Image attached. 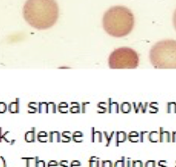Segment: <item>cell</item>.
I'll return each mask as SVG.
<instances>
[{
    "label": "cell",
    "instance_id": "3957f363",
    "mask_svg": "<svg viewBox=\"0 0 176 167\" xmlns=\"http://www.w3.org/2000/svg\"><path fill=\"white\" fill-rule=\"evenodd\" d=\"M150 60L156 68H176V41L156 43L150 52Z\"/></svg>",
    "mask_w": 176,
    "mask_h": 167
},
{
    "label": "cell",
    "instance_id": "8fae6325",
    "mask_svg": "<svg viewBox=\"0 0 176 167\" xmlns=\"http://www.w3.org/2000/svg\"><path fill=\"white\" fill-rule=\"evenodd\" d=\"M108 113L112 114V113H116L118 114L119 112V105L116 102L113 101L111 98L108 99Z\"/></svg>",
    "mask_w": 176,
    "mask_h": 167
},
{
    "label": "cell",
    "instance_id": "4dcf8cb0",
    "mask_svg": "<svg viewBox=\"0 0 176 167\" xmlns=\"http://www.w3.org/2000/svg\"><path fill=\"white\" fill-rule=\"evenodd\" d=\"M148 135H149V132L148 131H142L139 133V142L143 143L145 141L148 140Z\"/></svg>",
    "mask_w": 176,
    "mask_h": 167
},
{
    "label": "cell",
    "instance_id": "e575fe53",
    "mask_svg": "<svg viewBox=\"0 0 176 167\" xmlns=\"http://www.w3.org/2000/svg\"><path fill=\"white\" fill-rule=\"evenodd\" d=\"M132 167H144V164L142 161L139 160L133 161Z\"/></svg>",
    "mask_w": 176,
    "mask_h": 167
},
{
    "label": "cell",
    "instance_id": "277c9868",
    "mask_svg": "<svg viewBox=\"0 0 176 167\" xmlns=\"http://www.w3.org/2000/svg\"><path fill=\"white\" fill-rule=\"evenodd\" d=\"M139 57L134 49L120 47L112 52L108 58L111 68H136L139 66Z\"/></svg>",
    "mask_w": 176,
    "mask_h": 167
},
{
    "label": "cell",
    "instance_id": "1f68e13d",
    "mask_svg": "<svg viewBox=\"0 0 176 167\" xmlns=\"http://www.w3.org/2000/svg\"><path fill=\"white\" fill-rule=\"evenodd\" d=\"M114 167H125V157H122L120 160L116 161L114 164Z\"/></svg>",
    "mask_w": 176,
    "mask_h": 167
},
{
    "label": "cell",
    "instance_id": "d590c367",
    "mask_svg": "<svg viewBox=\"0 0 176 167\" xmlns=\"http://www.w3.org/2000/svg\"><path fill=\"white\" fill-rule=\"evenodd\" d=\"M89 102H83V103H81V113L83 114H85L86 113V108L88 105H90Z\"/></svg>",
    "mask_w": 176,
    "mask_h": 167
},
{
    "label": "cell",
    "instance_id": "7bdbcfd3",
    "mask_svg": "<svg viewBox=\"0 0 176 167\" xmlns=\"http://www.w3.org/2000/svg\"><path fill=\"white\" fill-rule=\"evenodd\" d=\"M132 162L131 158H125V167H132Z\"/></svg>",
    "mask_w": 176,
    "mask_h": 167
},
{
    "label": "cell",
    "instance_id": "b9f144b4",
    "mask_svg": "<svg viewBox=\"0 0 176 167\" xmlns=\"http://www.w3.org/2000/svg\"><path fill=\"white\" fill-rule=\"evenodd\" d=\"M68 161L62 160L59 162V167H68Z\"/></svg>",
    "mask_w": 176,
    "mask_h": 167
},
{
    "label": "cell",
    "instance_id": "9a60e30c",
    "mask_svg": "<svg viewBox=\"0 0 176 167\" xmlns=\"http://www.w3.org/2000/svg\"><path fill=\"white\" fill-rule=\"evenodd\" d=\"M103 135H104L105 142H106L105 146H109L111 145V144L113 139L115 137V132L112 131L109 133L107 131H104L103 132Z\"/></svg>",
    "mask_w": 176,
    "mask_h": 167
},
{
    "label": "cell",
    "instance_id": "5bb4252c",
    "mask_svg": "<svg viewBox=\"0 0 176 167\" xmlns=\"http://www.w3.org/2000/svg\"><path fill=\"white\" fill-rule=\"evenodd\" d=\"M37 140L40 143H47L49 142V133L46 131H40L37 133Z\"/></svg>",
    "mask_w": 176,
    "mask_h": 167
},
{
    "label": "cell",
    "instance_id": "ac0fdd59",
    "mask_svg": "<svg viewBox=\"0 0 176 167\" xmlns=\"http://www.w3.org/2000/svg\"><path fill=\"white\" fill-rule=\"evenodd\" d=\"M38 157H22V159L25 161V167H36Z\"/></svg>",
    "mask_w": 176,
    "mask_h": 167
},
{
    "label": "cell",
    "instance_id": "60d3db41",
    "mask_svg": "<svg viewBox=\"0 0 176 167\" xmlns=\"http://www.w3.org/2000/svg\"><path fill=\"white\" fill-rule=\"evenodd\" d=\"M156 167H167V161H159L156 164Z\"/></svg>",
    "mask_w": 176,
    "mask_h": 167
},
{
    "label": "cell",
    "instance_id": "83f0119b",
    "mask_svg": "<svg viewBox=\"0 0 176 167\" xmlns=\"http://www.w3.org/2000/svg\"><path fill=\"white\" fill-rule=\"evenodd\" d=\"M158 105V104L157 103H151V104H149V110H147L149 111V113H153V114H155V113L158 112V107H157Z\"/></svg>",
    "mask_w": 176,
    "mask_h": 167
},
{
    "label": "cell",
    "instance_id": "ee69618b",
    "mask_svg": "<svg viewBox=\"0 0 176 167\" xmlns=\"http://www.w3.org/2000/svg\"><path fill=\"white\" fill-rule=\"evenodd\" d=\"M0 161H1V167H7V162L6 161H5V157L0 156Z\"/></svg>",
    "mask_w": 176,
    "mask_h": 167
},
{
    "label": "cell",
    "instance_id": "7a4b0ae2",
    "mask_svg": "<svg viewBox=\"0 0 176 167\" xmlns=\"http://www.w3.org/2000/svg\"><path fill=\"white\" fill-rule=\"evenodd\" d=\"M134 16L131 10L123 6L111 7L103 18V28L113 37L127 36L134 27Z\"/></svg>",
    "mask_w": 176,
    "mask_h": 167
},
{
    "label": "cell",
    "instance_id": "d4e9b609",
    "mask_svg": "<svg viewBox=\"0 0 176 167\" xmlns=\"http://www.w3.org/2000/svg\"><path fill=\"white\" fill-rule=\"evenodd\" d=\"M97 111L98 114H105L108 112V103L105 102H100L97 104Z\"/></svg>",
    "mask_w": 176,
    "mask_h": 167
},
{
    "label": "cell",
    "instance_id": "9c48e42d",
    "mask_svg": "<svg viewBox=\"0 0 176 167\" xmlns=\"http://www.w3.org/2000/svg\"><path fill=\"white\" fill-rule=\"evenodd\" d=\"M132 106L133 107V109H134V111L136 114H138V113H142V114H144V113L147 112L148 106H149V103H145L143 104L142 103H132Z\"/></svg>",
    "mask_w": 176,
    "mask_h": 167
},
{
    "label": "cell",
    "instance_id": "f1b7e54d",
    "mask_svg": "<svg viewBox=\"0 0 176 167\" xmlns=\"http://www.w3.org/2000/svg\"><path fill=\"white\" fill-rule=\"evenodd\" d=\"M166 111L168 114L170 113H176V103H167V107H166Z\"/></svg>",
    "mask_w": 176,
    "mask_h": 167
},
{
    "label": "cell",
    "instance_id": "836d02e7",
    "mask_svg": "<svg viewBox=\"0 0 176 167\" xmlns=\"http://www.w3.org/2000/svg\"><path fill=\"white\" fill-rule=\"evenodd\" d=\"M7 111V105L5 103L0 102V114H5Z\"/></svg>",
    "mask_w": 176,
    "mask_h": 167
},
{
    "label": "cell",
    "instance_id": "52a82bcc",
    "mask_svg": "<svg viewBox=\"0 0 176 167\" xmlns=\"http://www.w3.org/2000/svg\"><path fill=\"white\" fill-rule=\"evenodd\" d=\"M37 139L36 128L32 127L30 130L27 131L25 134V140L27 143H34Z\"/></svg>",
    "mask_w": 176,
    "mask_h": 167
},
{
    "label": "cell",
    "instance_id": "d6a6232c",
    "mask_svg": "<svg viewBox=\"0 0 176 167\" xmlns=\"http://www.w3.org/2000/svg\"><path fill=\"white\" fill-rule=\"evenodd\" d=\"M101 167H114V164L111 161L105 160L101 161Z\"/></svg>",
    "mask_w": 176,
    "mask_h": 167
},
{
    "label": "cell",
    "instance_id": "ab89813d",
    "mask_svg": "<svg viewBox=\"0 0 176 167\" xmlns=\"http://www.w3.org/2000/svg\"><path fill=\"white\" fill-rule=\"evenodd\" d=\"M36 167H46L45 161H44V160H41L39 157H38Z\"/></svg>",
    "mask_w": 176,
    "mask_h": 167
},
{
    "label": "cell",
    "instance_id": "e0dca14e",
    "mask_svg": "<svg viewBox=\"0 0 176 167\" xmlns=\"http://www.w3.org/2000/svg\"><path fill=\"white\" fill-rule=\"evenodd\" d=\"M84 139V134L81 131H75L72 133V140L75 143H82Z\"/></svg>",
    "mask_w": 176,
    "mask_h": 167
},
{
    "label": "cell",
    "instance_id": "4fadbf2b",
    "mask_svg": "<svg viewBox=\"0 0 176 167\" xmlns=\"http://www.w3.org/2000/svg\"><path fill=\"white\" fill-rule=\"evenodd\" d=\"M10 132L9 131H4L2 127H0V143H2V142H5L6 143H8L10 145H13V144H15V140H11L10 141L8 138H7V135H8Z\"/></svg>",
    "mask_w": 176,
    "mask_h": 167
},
{
    "label": "cell",
    "instance_id": "f35d334b",
    "mask_svg": "<svg viewBox=\"0 0 176 167\" xmlns=\"http://www.w3.org/2000/svg\"><path fill=\"white\" fill-rule=\"evenodd\" d=\"M70 167H82V165H81V162L79 161L75 160L72 161L70 164Z\"/></svg>",
    "mask_w": 176,
    "mask_h": 167
},
{
    "label": "cell",
    "instance_id": "bcb514c9",
    "mask_svg": "<svg viewBox=\"0 0 176 167\" xmlns=\"http://www.w3.org/2000/svg\"><path fill=\"white\" fill-rule=\"evenodd\" d=\"M173 24H174V27H175V28L176 29V10L173 15Z\"/></svg>",
    "mask_w": 176,
    "mask_h": 167
},
{
    "label": "cell",
    "instance_id": "30bf717a",
    "mask_svg": "<svg viewBox=\"0 0 176 167\" xmlns=\"http://www.w3.org/2000/svg\"><path fill=\"white\" fill-rule=\"evenodd\" d=\"M127 139V134L124 131H116L115 132V145L116 146H119L120 144L126 142Z\"/></svg>",
    "mask_w": 176,
    "mask_h": 167
},
{
    "label": "cell",
    "instance_id": "484cf974",
    "mask_svg": "<svg viewBox=\"0 0 176 167\" xmlns=\"http://www.w3.org/2000/svg\"><path fill=\"white\" fill-rule=\"evenodd\" d=\"M148 140L151 143H156L159 142V132L152 131L149 133Z\"/></svg>",
    "mask_w": 176,
    "mask_h": 167
},
{
    "label": "cell",
    "instance_id": "d6986e66",
    "mask_svg": "<svg viewBox=\"0 0 176 167\" xmlns=\"http://www.w3.org/2000/svg\"><path fill=\"white\" fill-rule=\"evenodd\" d=\"M119 110L122 114H129L132 111V105L127 102L122 103L119 105Z\"/></svg>",
    "mask_w": 176,
    "mask_h": 167
},
{
    "label": "cell",
    "instance_id": "74e56055",
    "mask_svg": "<svg viewBox=\"0 0 176 167\" xmlns=\"http://www.w3.org/2000/svg\"><path fill=\"white\" fill-rule=\"evenodd\" d=\"M47 167H59V163L56 161H49L47 164Z\"/></svg>",
    "mask_w": 176,
    "mask_h": 167
},
{
    "label": "cell",
    "instance_id": "5b68a950",
    "mask_svg": "<svg viewBox=\"0 0 176 167\" xmlns=\"http://www.w3.org/2000/svg\"><path fill=\"white\" fill-rule=\"evenodd\" d=\"M103 139V133L97 130L94 127L91 128V142L92 143H102Z\"/></svg>",
    "mask_w": 176,
    "mask_h": 167
},
{
    "label": "cell",
    "instance_id": "7dc6e473",
    "mask_svg": "<svg viewBox=\"0 0 176 167\" xmlns=\"http://www.w3.org/2000/svg\"><path fill=\"white\" fill-rule=\"evenodd\" d=\"M175 164H176V161H175ZM175 167H176V165H175Z\"/></svg>",
    "mask_w": 176,
    "mask_h": 167
},
{
    "label": "cell",
    "instance_id": "f546056e",
    "mask_svg": "<svg viewBox=\"0 0 176 167\" xmlns=\"http://www.w3.org/2000/svg\"><path fill=\"white\" fill-rule=\"evenodd\" d=\"M57 111V105L55 103L50 102L48 103V113H52V114H55Z\"/></svg>",
    "mask_w": 176,
    "mask_h": 167
},
{
    "label": "cell",
    "instance_id": "ba28073f",
    "mask_svg": "<svg viewBox=\"0 0 176 167\" xmlns=\"http://www.w3.org/2000/svg\"><path fill=\"white\" fill-rule=\"evenodd\" d=\"M7 110L10 114H18L20 112V99L16 98L15 101L12 102L7 106Z\"/></svg>",
    "mask_w": 176,
    "mask_h": 167
},
{
    "label": "cell",
    "instance_id": "7c38bea8",
    "mask_svg": "<svg viewBox=\"0 0 176 167\" xmlns=\"http://www.w3.org/2000/svg\"><path fill=\"white\" fill-rule=\"evenodd\" d=\"M49 142H61V133L59 131H50L49 133Z\"/></svg>",
    "mask_w": 176,
    "mask_h": 167
},
{
    "label": "cell",
    "instance_id": "7402d4cb",
    "mask_svg": "<svg viewBox=\"0 0 176 167\" xmlns=\"http://www.w3.org/2000/svg\"><path fill=\"white\" fill-rule=\"evenodd\" d=\"M72 140V133L70 131H64L61 133V142L69 143Z\"/></svg>",
    "mask_w": 176,
    "mask_h": 167
},
{
    "label": "cell",
    "instance_id": "8d00e7d4",
    "mask_svg": "<svg viewBox=\"0 0 176 167\" xmlns=\"http://www.w3.org/2000/svg\"><path fill=\"white\" fill-rule=\"evenodd\" d=\"M144 167H156V162L155 161H147L144 164Z\"/></svg>",
    "mask_w": 176,
    "mask_h": 167
},
{
    "label": "cell",
    "instance_id": "cb8c5ba5",
    "mask_svg": "<svg viewBox=\"0 0 176 167\" xmlns=\"http://www.w3.org/2000/svg\"><path fill=\"white\" fill-rule=\"evenodd\" d=\"M58 110L61 114H68L69 112V106L66 102H62L58 105Z\"/></svg>",
    "mask_w": 176,
    "mask_h": 167
},
{
    "label": "cell",
    "instance_id": "6da1fadb",
    "mask_svg": "<svg viewBox=\"0 0 176 167\" xmlns=\"http://www.w3.org/2000/svg\"><path fill=\"white\" fill-rule=\"evenodd\" d=\"M23 14L29 25L38 29H46L56 23L59 10L55 0H27Z\"/></svg>",
    "mask_w": 176,
    "mask_h": 167
},
{
    "label": "cell",
    "instance_id": "8992f818",
    "mask_svg": "<svg viewBox=\"0 0 176 167\" xmlns=\"http://www.w3.org/2000/svg\"><path fill=\"white\" fill-rule=\"evenodd\" d=\"M159 142H172V133L167 130H164L163 127L159 128Z\"/></svg>",
    "mask_w": 176,
    "mask_h": 167
},
{
    "label": "cell",
    "instance_id": "44dd1931",
    "mask_svg": "<svg viewBox=\"0 0 176 167\" xmlns=\"http://www.w3.org/2000/svg\"><path fill=\"white\" fill-rule=\"evenodd\" d=\"M88 167H101V161L99 157L92 156L88 160Z\"/></svg>",
    "mask_w": 176,
    "mask_h": 167
},
{
    "label": "cell",
    "instance_id": "2e32d148",
    "mask_svg": "<svg viewBox=\"0 0 176 167\" xmlns=\"http://www.w3.org/2000/svg\"><path fill=\"white\" fill-rule=\"evenodd\" d=\"M69 113L71 114H80L81 113V104L77 102H72L69 107Z\"/></svg>",
    "mask_w": 176,
    "mask_h": 167
},
{
    "label": "cell",
    "instance_id": "603a6c76",
    "mask_svg": "<svg viewBox=\"0 0 176 167\" xmlns=\"http://www.w3.org/2000/svg\"><path fill=\"white\" fill-rule=\"evenodd\" d=\"M127 139L132 143H137L139 142V133L136 131H132L127 135Z\"/></svg>",
    "mask_w": 176,
    "mask_h": 167
},
{
    "label": "cell",
    "instance_id": "4316f807",
    "mask_svg": "<svg viewBox=\"0 0 176 167\" xmlns=\"http://www.w3.org/2000/svg\"><path fill=\"white\" fill-rule=\"evenodd\" d=\"M38 113L39 114H42V113L48 114V103L44 102V103H38Z\"/></svg>",
    "mask_w": 176,
    "mask_h": 167
},
{
    "label": "cell",
    "instance_id": "f6af8a7d",
    "mask_svg": "<svg viewBox=\"0 0 176 167\" xmlns=\"http://www.w3.org/2000/svg\"><path fill=\"white\" fill-rule=\"evenodd\" d=\"M172 142H176V131L172 133Z\"/></svg>",
    "mask_w": 176,
    "mask_h": 167
},
{
    "label": "cell",
    "instance_id": "ffe728a7",
    "mask_svg": "<svg viewBox=\"0 0 176 167\" xmlns=\"http://www.w3.org/2000/svg\"><path fill=\"white\" fill-rule=\"evenodd\" d=\"M27 113L28 114H36L38 113V103L36 102H30L27 105Z\"/></svg>",
    "mask_w": 176,
    "mask_h": 167
}]
</instances>
